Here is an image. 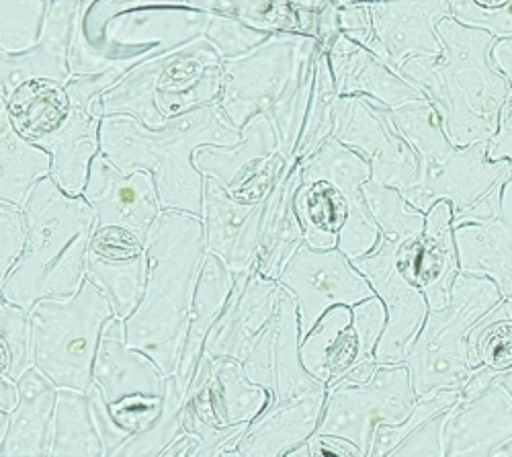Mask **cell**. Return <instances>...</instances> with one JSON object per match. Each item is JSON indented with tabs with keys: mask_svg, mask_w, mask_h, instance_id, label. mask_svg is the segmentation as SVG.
<instances>
[{
	"mask_svg": "<svg viewBox=\"0 0 512 457\" xmlns=\"http://www.w3.org/2000/svg\"><path fill=\"white\" fill-rule=\"evenodd\" d=\"M269 402L271 394L246 378L240 361L203 355L187 390L185 433L199 439L201 453H213L232 439L240 441Z\"/></svg>",
	"mask_w": 512,
	"mask_h": 457,
	"instance_id": "15",
	"label": "cell"
},
{
	"mask_svg": "<svg viewBox=\"0 0 512 457\" xmlns=\"http://www.w3.org/2000/svg\"><path fill=\"white\" fill-rule=\"evenodd\" d=\"M492 60H494V66L510 80L512 85V37L496 41V46L492 50Z\"/></svg>",
	"mask_w": 512,
	"mask_h": 457,
	"instance_id": "47",
	"label": "cell"
},
{
	"mask_svg": "<svg viewBox=\"0 0 512 457\" xmlns=\"http://www.w3.org/2000/svg\"><path fill=\"white\" fill-rule=\"evenodd\" d=\"M87 279L109 298L115 316L127 320L144 298L146 242L123 228H97L89 244Z\"/></svg>",
	"mask_w": 512,
	"mask_h": 457,
	"instance_id": "24",
	"label": "cell"
},
{
	"mask_svg": "<svg viewBox=\"0 0 512 457\" xmlns=\"http://www.w3.org/2000/svg\"><path fill=\"white\" fill-rule=\"evenodd\" d=\"M193 162L205 179H216L232 197L259 201L271 191L289 160L279 152L271 117L256 115L242 128L240 144L201 146Z\"/></svg>",
	"mask_w": 512,
	"mask_h": 457,
	"instance_id": "19",
	"label": "cell"
},
{
	"mask_svg": "<svg viewBox=\"0 0 512 457\" xmlns=\"http://www.w3.org/2000/svg\"><path fill=\"white\" fill-rule=\"evenodd\" d=\"M394 117L420 160L418 183L402 193L412 207L426 214L435 203L449 201L455 228L498 218L504 185L512 179L510 162L490 160L488 142L453 146L429 99L394 109Z\"/></svg>",
	"mask_w": 512,
	"mask_h": 457,
	"instance_id": "4",
	"label": "cell"
},
{
	"mask_svg": "<svg viewBox=\"0 0 512 457\" xmlns=\"http://www.w3.org/2000/svg\"><path fill=\"white\" fill-rule=\"evenodd\" d=\"M281 289L279 281L267 279L256 267L236 275L232 296L207 339L205 355L242 363L273 324Z\"/></svg>",
	"mask_w": 512,
	"mask_h": 457,
	"instance_id": "23",
	"label": "cell"
},
{
	"mask_svg": "<svg viewBox=\"0 0 512 457\" xmlns=\"http://www.w3.org/2000/svg\"><path fill=\"white\" fill-rule=\"evenodd\" d=\"M302 179L295 210L304 242L316 251L338 248L351 261L371 253L381 230L363 193L371 181L369 162L332 136L304 162Z\"/></svg>",
	"mask_w": 512,
	"mask_h": 457,
	"instance_id": "9",
	"label": "cell"
},
{
	"mask_svg": "<svg viewBox=\"0 0 512 457\" xmlns=\"http://www.w3.org/2000/svg\"><path fill=\"white\" fill-rule=\"evenodd\" d=\"M338 101H340V95L336 91V80L328 60V52L320 48L316 54L314 87H312L306 126H304L300 144H297V150L293 154L295 160L300 162L310 160L322 148V144L334 136Z\"/></svg>",
	"mask_w": 512,
	"mask_h": 457,
	"instance_id": "37",
	"label": "cell"
},
{
	"mask_svg": "<svg viewBox=\"0 0 512 457\" xmlns=\"http://www.w3.org/2000/svg\"><path fill=\"white\" fill-rule=\"evenodd\" d=\"M469 365L474 376L461 388V400L488 390L502 373L512 369V300L504 298L469 332Z\"/></svg>",
	"mask_w": 512,
	"mask_h": 457,
	"instance_id": "35",
	"label": "cell"
},
{
	"mask_svg": "<svg viewBox=\"0 0 512 457\" xmlns=\"http://www.w3.org/2000/svg\"><path fill=\"white\" fill-rule=\"evenodd\" d=\"M121 76L103 72L74 76L66 85L33 80L7 99L23 138L52 154V179L72 197L87 189L91 164L101 152V97Z\"/></svg>",
	"mask_w": 512,
	"mask_h": 457,
	"instance_id": "6",
	"label": "cell"
},
{
	"mask_svg": "<svg viewBox=\"0 0 512 457\" xmlns=\"http://www.w3.org/2000/svg\"><path fill=\"white\" fill-rule=\"evenodd\" d=\"M300 343L297 304L283 287L273 320L271 402L238 441L242 457H279L283 451L316 435L324 417L328 386L304 367Z\"/></svg>",
	"mask_w": 512,
	"mask_h": 457,
	"instance_id": "10",
	"label": "cell"
},
{
	"mask_svg": "<svg viewBox=\"0 0 512 457\" xmlns=\"http://www.w3.org/2000/svg\"><path fill=\"white\" fill-rule=\"evenodd\" d=\"M318 50L312 35L273 33L261 48L228 60L218 105L232 126L242 132L252 117H271L279 152L291 160L306 126Z\"/></svg>",
	"mask_w": 512,
	"mask_h": 457,
	"instance_id": "7",
	"label": "cell"
},
{
	"mask_svg": "<svg viewBox=\"0 0 512 457\" xmlns=\"http://www.w3.org/2000/svg\"><path fill=\"white\" fill-rule=\"evenodd\" d=\"M52 177V154L19 134L0 95V201L25 205L39 181Z\"/></svg>",
	"mask_w": 512,
	"mask_h": 457,
	"instance_id": "34",
	"label": "cell"
},
{
	"mask_svg": "<svg viewBox=\"0 0 512 457\" xmlns=\"http://www.w3.org/2000/svg\"><path fill=\"white\" fill-rule=\"evenodd\" d=\"M461 402V390H441L426 398H420L414 412L400 425H379L373 435V447L367 457H383L402 445L412 433L433 421L439 414L453 410Z\"/></svg>",
	"mask_w": 512,
	"mask_h": 457,
	"instance_id": "40",
	"label": "cell"
},
{
	"mask_svg": "<svg viewBox=\"0 0 512 457\" xmlns=\"http://www.w3.org/2000/svg\"><path fill=\"white\" fill-rule=\"evenodd\" d=\"M369 210L381 230L379 244L353 265L365 275L375 296L386 304L388 326L375 349L379 365H398L420 332L431 308L410 269L424 232L426 214L412 207L394 187L365 183Z\"/></svg>",
	"mask_w": 512,
	"mask_h": 457,
	"instance_id": "8",
	"label": "cell"
},
{
	"mask_svg": "<svg viewBox=\"0 0 512 457\" xmlns=\"http://www.w3.org/2000/svg\"><path fill=\"white\" fill-rule=\"evenodd\" d=\"M82 197L93 207L97 228H123L144 242L164 212L148 171L125 175L103 152L91 164Z\"/></svg>",
	"mask_w": 512,
	"mask_h": 457,
	"instance_id": "21",
	"label": "cell"
},
{
	"mask_svg": "<svg viewBox=\"0 0 512 457\" xmlns=\"http://www.w3.org/2000/svg\"><path fill=\"white\" fill-rule=\"evenodd\" d=\"M78 17L76 0H52L39 44L23 54H0V93L11 97L33 80L66 85L74 78L70 52Z\"/></svg>",
	"mask_w": 512,
	"mask_h": 457,
	"instance_id": "25",
	"label": "cell"
},
{
	"mask_svg": "<svg viewBox=\"0 0 512 457\" xmlns=\"http://www.w3.org/2000/svg\"><path fill=\"white\" fill-rule=\"evenodd\" d=\"M502 300L492 279L459 273L449 304L429 312L404 357L418 400L441 390H461L472 380L469 332Z\"/></svg>",
	"mask_w": 512,
	"mask_h": 457,
	"instance_id": "13",
	"label": "cell"
},
{
	"mask_svg": "<svg viewBox=\"0 0 512 457\" xmlns=\"http://www.w3.org/2000/svg\"><path fill=\"white\" fill-rule=\"evenodd\" d=\"M386 326L388 310L377 296L355 308L336 306L302 337V363L328 388L365 384L381 367L375 359V349Z\"/></svg>",
	"mask_w": 512,
	"mask_h": 457,
	"instance_id": "14",
	"label": "cell"
},
{
	"mask_svg": "<svg viewBox=\"0 0 512 457\" xmlns=\"http://www.w3.org/2000/svg\"><path fill=\"white\" fill-rule=\"evenodd\" d=\"M27 244L13 271L0 281V300L31 314L46 298H70L87 281L89 244L97 230L93 207L48 177L23 205Z\"/></svg>",
	"mask_w": 512,
	"mask_h": 457,
	"instance_id": "5",
	"label": "cell"
},
{
	"mask_svg": "<svg viewBox=\"0 0 512 457\" xmlns=\"http://www.w3.org/2000/svg\"><path fill=\"white\" fill-rule=\"evenodd\" d=\"M242 132L234 128L218 103L197 107L148 128L134 115H105L101 152L125 175L148 171L154 177L164 212L201 218L205 177L193 162L201 146H236Z\"/></svg>",
	"mask_w": 512,
	"mask_h": 457,
	"instance_id": "2",
	"label": "cell"
},
{
	"mask_svg": "<svg viewBox=\"0 0 512 457\" xmlns=\"http://www.w3.org/2000/svg\"><path fill=\"white\" fill-rule=\"evenodd\" d=\"M345 3H347V0H345Z\"/></svg>",
	"mask_w": 512,
	"mask_h": 457,
	"instance_id": "50",
	"label": "cell"
},
{
	"mask_svg": "<svg viewBox=\"0 0 512 457\" xmlns=\"http://www.w3.org/2000/svg\"><path fill=\"white\" fill-rule=\"evenodd\" d=\"M146 253L144 298L125 320V337L132 349L146 353L166 376H173L207 257L203 220L185 212H162L148 234Z\"/></svg>",
	"mask_w": 512,
	"mask_h": 457,
	"instance_id": "3",
	"label": "cell"
},
{
	"mask_svg": "<svg viewBox=\"0 0 512 457\" xmlns=\"http://www.w3.org/2000/svg\"><path fill=\"white\" fill-rule=\"evenodd\" d=\"M512 439V398L492 384L480 396L461 400L443 429V457H494Z\"/></svg>",
	"mask_w": 512,
	"mask_h": 457,
	"instance_id": "26",
	"label": "cell"
},
{
	"mask_svg": "<svg viewBox=\"0 0 512 457\" xmlns=\"http://www.w3.org/2000/svg\"><path fill=\"white\" fill-rule=\"evenodd\" d=\"M29 318L33 365L58 390L91 392L103 332L115 318L109 298L87 279L76 296L41 300Z\"/></svg>",
	"mask_w": 512,
	"mask_h": 457,
	"instance_id": "12",
	"label": "cell"
},
{
	"mask_svg": "<svg viewBox=\"0 0 512 457\" xmlns=\"http://www.w3.org/2000/svg\"><path fill=\"white\" fill-rule=\"evenodd\" d=\"M459 273L461 263L455 240L453 207L449 201H439L426 212L424 232L416 248L410 275L429 302V308L443 310L451 300Z\"/></svg>",
	"mask_w": 512,
	"mask_h": 457,
	"instance_id": "29",
	"label": "cell"
},
{
	"mask_svg": "<svg viewBox=\"0 0 512 457\" xmlns=\"http://www.w3.org/2000/svg\"><path fill=\"white\" fill-rule=\"evenodd\" d=\"M453 17L492 33L496 39L512 37V0H451Z\"/></svg>",
	"mask_w": 512,
	"mask_h": 457,
	"instance_id": "42",
	"label": "cell"
},
{
	"mask_svg": "<svg viewBox=\"0 0 512 457\" xmlns=\"http://www.w3.org/2000/svg\"><path fill=\"white\" fill-rule=\"evenodd\" d=\"M224 64L216 46L203 35L127 70L103 93V113L134 115L148 128H162L168 119L220 101Z\"/></svg>",
	"mask_w": 512,
	"mask_h": 457,
	"instance_id": "11",
	"label": "cell"
},
{
	"mask_svg": "<svg viewBox=\"0 0 512 457\" xmlns=\"http://www.w3.org/2000/svg\"><path fill=\"white\" fill-rule=\"evenodd\" d=\"M19 384L7 376H0V412H15L19 406Z\"/></svg>",
	"mask_w": 512,
	"mask_h": 457,
	"instance_id": "48",
	"label": "cell"
},
{
	"mask_svg": "<svg viewBox=\"0 0 512 457\" xmlns=\"http://www.w3.org/2000/svg\"><path fill=\"white\" fill-rule=\"evenodd\" d=\"M371 33L361 46L396 72L414 56H441L437 25L453 17L451 0H369Z\"/></svg>",
	"mask_w": 512,
	"mask_h": 457,
	"instance_id": "20",
	"label": "cell"
},
{
	"mask_svg": "<svg viewBox=\"0 0 512 457\" xmlns=\"http://www.w3.org/2000/svg\"><path fill=\"white\" fill-rule=\"evenodd\" d=\"M334 138L369 162L373 183L400 193L418 183L420 160L402 136L394 109L361 95L340 97Z\"/></svg>",
	"mask_w": 512,
	"mask_h": 457,
	"instance_id": "17",
	"label": "cell"
},
{
	"mask_svg": "<svg viewBox=\"0 0 512 457\" xmlns=\"http://www.w3.org/2000/svg\"><path fill=\"white\" fill-rule=\"evenodd\" d=\"M488 158L494 162L506 160L512 164V91L502 105L498 132L488 142Z\"/></svg>",
	"mask_w": 512,
	"mask_h": 457,
	"instance_id": "45",
	"label": "cell"
},
{
	"mask_svg": "<svg viewBox=\"0 0 512 457\" xmlns=\"http://www.w3.org/2000/svg\"><path fill=\"white\" fill-rule=\"evenodd\" d=\"M271 35L273 33L254 29V27L238 21L236 17H230L224 13L211 15L207 31H205V37L211 41L213 46H216V50L220 52V56L226 62L242 58V56L254 52L256 48H261Z\"/></svg>",
	"mask_w": 512,
	"mask_h": 457,
	"instance_id": "41",
	"label": "cell"
},
{
	"mask_svg": "<svg viewBox=\"0 0 512 457\" xmlns=\"http://www.w3.org/2000/svg\"><path fill=\"white\" fill-rule=\"evenodd\" d=\"M328 60L340 97L361 95L375 99L377 103L390 109H398L408 103L426 99L392 66H388L377 54H373L345 33L336 37L332 48L328 50Z\"/></svg>",
	"mask_w": 512,
	"mask_h": 457,
	"instance_id": "27",
	"label": "cell"
},
{
	"mask_svg": "<svg viewBox=\"0 0 512 457\" xmlns=\"http://www.w3.org/2000/svg\"><path fill=\"white\" fill-rule=\"evenodd\" d=\"M33 365L29 312L0 300V376L19 382Z\"/></svg>",
	"mask_w": 512,
	"mask_h": 457,
	"instance_id": "38",
	"label": "cell"
},
{
	"mask_svg": "<svg viewBox=\"0 0 512 457\" xmlns=\"http://www.w3.org/2000/svg\"><path fill=\"white\" fill-rule=\"evenodd\" d=\"M455 240L461 273L492 279L512 300V179L504 185L498 218L457 226Z\"/></svg>",
	"mask_w": 512,
	"mask_h": 457,
	"instance_id": "30",
	"label": "cell"
},
{
	"mask_svg": "<svg viewBox=\"0 0 512 457\" xmlns=\"http://www.w3.org/2000/svg\"><path fill=\"white\" fill-rule=\"evenodd\" d=\"M93 380L107 404H115L132 396H162L166 373L152 357L130 347L125 320L115 316L103 332Z\"/></svg>",
	"mask_w": 512,
	"mask_h": 457,
	"instance_id": "28",
	"label": "cell"
},
{
	"mask_svg": "<svg viewBox=\"0 0 512 457\" xmlns=\"http://www.w3.org/2000/svg\"><path fill=\"white\" fill-rule=\"evenodd\" d=\"M451 410L439 414L433 421L412 433L402 445H398L392 457H443V429Z\"/></svg>",
	"mask_w": 512,
	"mask_h": 457,
	"instance_id": "44",
	"label": "cell"
},
{
	"mask_svg": "<svg viewBox=\"0 0 512 457\" xmlns=\"http://www.w3.org/2000/svg\"><path fill=\"white\" fill-rule=\"evenodd\" d=\"M494 384L500 386V388H504V390L510 394V398H512V369L506 371V373H502V376H498V378L494 380ZM494 457H512V439H510L506 445L498 447L496 453H494Z\"/></svg>",
	"mask_w": 512,
	"mask_h": 457,
	"instance_id": "49",
	"label": "cell"
},
{
	"mask_svg": "<svg viewBox=\"0 0 512 457\" xmlns=\"http://www.w3.org/2000/svg\"><path fill=\"white\" fill-rule=\"evenodd\" d=\"M418 396L404 363L381 365L365 384L328 388L324 417L316 435L355 443L365 455L379 425H400L414 412Z\"/></svg>",
	"mask_w": 512,
	"mask_h": 457,
	"instance_id": "16",
	"label": "cell"
},
{
	"mask_svg": "<svg viewBox=\"0 0 512 457\" xmlns=\"http://www.w3.org/2000/svg\"><path fill=\"white\" fill-rule=\"evenodd\" d=\"M441 56H414L398 74L414 85L439 111L445 134L457 148L490 142L508 99L510 80L494 66L496 37L467 27L455 17L437 25Z\"/></svg>",
	"mask_w": 512,
	"mask_h": 457,
	"instance_id": "1",
	"label": "cell"
},
{
	"mask_svg": "<svg viewBox=\"0 0 512 457\" xmlns=\"http://www.w3.org/2000/svg\"><path fill=\"white\" fill-rule=\"evenodd\" d=\"M27 244V220L21 205L0 201V281H3Z\"/></svg>",
	"mask_w": 512,
	"mask_h": 457,
	"instance_id": "43",
	"label": "cell"
},
{
	"mask_svg": "<svg viewBox=\"0 0 512 457\" xmlns=\"http://www.w3.org/2000/svg\"><path fill=\"white\" fill-rule=\"evenodd\" d=\"M234 283H236V275L230 271V267L218 255L207 253L201 275H199L187 337H185V345H183L179 367H177V376L183 380L187 390L205 355V345L211 330L220 320L232 296Z\"/></svg>",
	"mask_w": 512,
	"mask_h": 457,
	"instance_id": "33",
	"label": "cell"
},
{
	"mask_svg": "<svg viewBox=\"0 0 512 457\" xmlns=\"http://www.w3.org/2000/svg\"><path fill=\"white\" fill-rule=\"evenodd\" d=\"M19 384V406L9 414V429L3 437V457H46L52 447L58 388L31 367Z\"/></svg>",
	"mask_w": 512,
	"mask_h": 457,
	"instance_id": "31",
	"label": "cell"
},
{
	"mask_svg": "<svg viewBox=\"0 0 512 457\" xmlns=\"http://www.w3.org/2000/svg\"><path fill=\"white\" fill-rule=\"evenodd\" d=\"M267 195L259 201L232 197L216 179H205L203 226L207 253L218 255L234 275L259 267Z\"/></svg>",
	"mask_w": 512,
	"mask_h": 457,
	"instance_id": "22",
	"label": "cell"
},
{
	"mask_svg": "<svg viewBox=\"0 0 512 457\" xmlns=\"http://www.w3.org/2000/svg\"><path fill=\"white\" fill-rule=\"evenodd\" d=\"M103 437L97 429L89 392L60 390L52 457H101Z\"/></svg>",
	"mask_w": 512,
	"mask_h": 457,
	"instance_id": "36",
	"label": "cell"
},
{
	"mask_svg": "<svg viewBox=\"0 0 512 457\" xmlns=\"http://www.w3.org/2000/svg\"><path fill=\"white\" fill-rule=\"evenodd\" d=\"M44 0H3L0 19V54H23L33 50L46 25Z\"/></svg>",
	"mask_w": 512,
	"mask_h": 457,
	"instance_id": "39",
	"label": "cell"
},
{
	"mask_svg": "<svg viewBox=\"0 0 512 457\" xmlns=\"http://www.w3.org/2000/svg\"><path fill=\"white\" fill-rule=\"evenodd\" d=\"M304 162L291 158L271 191L267 193V214L259 269L267 279H281L287 263L304 244V228L295 210V195L302 187Z\"/></svg>",
	"mask_w": 512,
	"mask_h": 457,
	"instance_id": "32",
	"label": "cell"
},
{
	"mask_svg": "<svg viewBox=\"0 0 512 457\" xmlns=\"http://www.w3.org/2000/svg\"><path fill=\"white\" fill-rule=\"evenodd\" d=\"M279 283L295 298L302 337L336 306L355 308L375 292L365 275L338 248L316 251L306 242L281 273Z\"/></svg>",
	"mask_w": 512,
	"mask_h": 457,
	"instance_id": "18",
	"label": "cell"
},
{
	"mask_svg": "<svg viewBox=\"0 0 512 457\" xmlns=\"http://www.w3.org/2000/svg\"><path fill=\"white\" fill-rule=\"evenodd\" d=\"M308 445L312 457H367L355 443L340 437L314 435Z\"/></svg>",
	"mask_w": 512,
	"mask_h": 457,
	"instance_id": "46",
	"label": "cell"
}]
</instances>
